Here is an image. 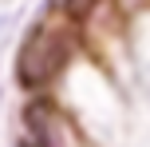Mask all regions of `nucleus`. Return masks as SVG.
Returning a JSON list of instances; mask_svg holds the SVG:
<instances>
[{
  "label": "nucleus",
  "mask_w": 150,
  "mask_h": 147,
  "mask_svg": "<svg viewBox=\"0 0 150 147\" xmlns=\"http://www.w3.org/2000/svg\"><path fill=\"white\" fill-rule=\"evenodd\" d=\"M75 52V40H71V28H63V24H52L44 20L36 32H32L28 40H24V52L20 60H16V80H20L28 92H36V87H47L55 76H59L63 68H67Z\"/></svg>",
  "instance_id": "nucleus-1"
},
{
  "label": "nucleus",
  "mask_w": 150,
  "mask_h": 147,
  "mask_svg": "<svg viewBox=\"0 0 150 147\" xmlns=\"http://www.w3.org/2000/svg\"><path fill=\"white\" fill-rule=\"evenodd\" d=\"M28 135H32L36 147H71L67 123H63V115L55 111V103H47V100L28 103Z\"/></svg>",
  "instance_id": "nucleus-2"
},
{
  "label": "nucleus",
  "mask_w": 150,
  "mask_h": 147,
  "mask_svg": "<svg viewBox=\"0 0 150 147\" xmlns=\"http://www.w3.org/2000/svg\"><path fill=\"white\" fill-rule=\"evenodd\" d=\"M63 4V16L67 20H83V16H91L99 8V0H59Z\"/></svg>",
  "instance_id": "nucleus-3"
}]
</instances>
